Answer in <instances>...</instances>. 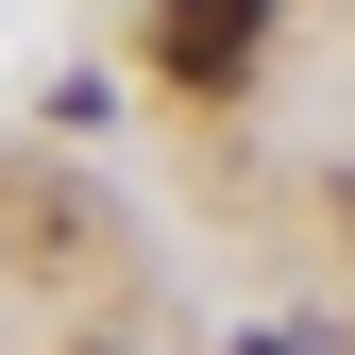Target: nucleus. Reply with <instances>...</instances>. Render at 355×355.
<instances>
[{
	"mask_svg": "<svg viewBox=\"0 0 355 355\" xmlns=\"http://www.w3.org/2000/svg\"><path fill=\"white\" fill-rule=\"evenodd\" d=\"M271 51V0H153V68L169 85H237Z\"/></svg>",
	"mask_w": 355,
	"mask_h": 355,
	"instance_id": "f257e3e1",
	"label": "nucleus"
}]
</instances>
